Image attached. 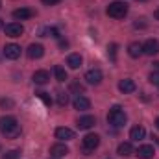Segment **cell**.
Listing matches in <instances>:
<instances>
[{"instance_id":"28","label":"cell","mask_w":159,"mask_h":159,"mask_svg":"<svg viewBox=\"0 0 159 159\" xmlns=\"http://www.w3.org/2000/svg\"><path fill=\"white\" fill-rule=\"evenodd\" d=\"M150 83H152V85H157V87H159V72H157V70L150 74Z\"/></svg>"},{"instance_id":"3","label":"cell","mask_w":159,"mask_h":159,"mask_svg":"<svg viewBox=\"0 0 159 159\" xmlns=\"http://www.w3.org/2000/svg\"><path fill=\"white\" fill-rule=\"evenodd\" d=\"M128 13V6L124 2H111L107 6V15L113 19H124Z\"/></svg>"},{"instance_id":"9","label":"cell","mask_w":159,"mask_h":159,"mask_svg":"<svg viewBox=\"0 0 159 159\" xmlns=\"http://www.w3.org/2000/svg\"><path fill=\"white\" fill-rule=\"evenodd\" d=\"M70 150H69V146L67 144H63V143H57V144H54L52 148H50V156L52 157H65L67 154H69Z\"/></svg>"},{"instance_id":"14","label":"cell","mask_w":159,"mask_h":159,"mask_svg":"<svg viewBox=\"0 0 159 159\" xmlns=\"http://www.w3.org/2000/svg\"><path fill=\"white\" fill-rule=\"evenodd\" d=\"M56 139H59V141H70V139H74V131L70 128H57L56 129Z\"/></svg>"},{"instance_id":"37","label":"cell","mask_w":159,"mask_h":159,"mask_svg":"<svg viewBox=\"0 0 159 159\" xmlns=\"http://www.w3.org/2000/svg\"><path fill=\"white\" fill-rule=\"evenodd\" d=\"M139 2H144V0H139Z\"/></svg>"},{"instance_id":"20","label":"cell","mask_w":159,"mask_h":159,"mask_svg":"<svg viewBox=\"0 0 159 159\" xmlns=\"http://www.w3.org/2000/svg\"><path fill=\"white\" fill-rule=\"evenodd\" d=\"M117 152H119V156H122V157H128V156L133 154V146H131V143H120Z\"/></svg>"},{"instance_id":"32","label":"cell","mask_w":159,"mask_h":159,"mask_svg":"<svg viewBox=\"0 0 159 159\" xmlns=\"http://www.w3.org/2000/svg\"><path fill=\"white\" fill-rule=\"evenodd\" d=\"M154 17H156V19L159 20V9H156V13H154Z\"/></svg>"},{"instance_id":"5","label":"cell","mask_w":159,"mask_h":159,"mask_svg":"<svg viewBox=\"0 0 159 159\" xmlns=\"http://www.w3.org/2000/svg\"><path fill=\"white\" fill-rule=\"evenodd\" d=\"M4 32H6L7 37H20L24 34V26L20 22H9V24L4 26Z\"/></svg>"},{"instance_id":"6","label":"cell","mask_w":159,"mask_h":159,"mask_svg":"<svg viewBox=\"0 0 159 159\" xmlns=\"http://www.w3.org/2000/svg\"><path fill=\"white\" fill-rule=\"evenodd\" d=\"M26 54H28V57H30V59H41V57L44 56V46L39 44V43H34V44H30V46H28Z\"/></svg>"},{"instance_id":"13","label":"cell","mask_w":159,"mask_h":159,"mask_svg":"<svg viewBox=\"0 0 159 159\" xmlns=\"http://www.w3.org/2000/svg\"><path fill=\"white\" fill-rule=\"evenodd\" d=\"M94 124H96V119H94L93 115H85V117H80L78 119V128L80 129H91Z\"/></svg>"},{"instance_id":"35","label":"cell","mask_w":159,"mask_h":159,"mask_svg":"<svg viewBox=\"0 0 159 159\" xmlns=\"http://www.w3.org/2000/svg\"><path fill=\"white\" fill-rule=\"evenodd\" d=\"M154 65H156V69H159V61H157V63H154Z\"/></svg>"},{"instance_id":"23","label":"cell","mask_w":159,"mask_h":159,"mask_svg":"<svg viewBox=\"0 0 159 159\" xmlns=\"http://www.w3.org/2000/svg\"><path fill=\"white\" fill-rule=\"evenodd\" d=\"M41 35L43 37H59V32H57V28H44L41 32Z\"/></svg>"},{"instance_id":"21","label":"cell","mask_w":159,"mask_h":159,"mask_svg":"<svg viewBox=\"0 0 159 159\" xmlns=\"http://www.w3.org/2000/svg\"><path fill=\"white\" fill-rule=\"evenodd\" d=\"M128 54H129L131 57H139V56L143 54V44H141V43H131V44L128 46Z\"/></svg>"},{"instance_id":"11","label":"cell","mask_w":159,"mask_h":159,"mask_svg":"<svg viewBox=\"0 0 159 159\" xmlns=\"http://www.w3.org/2000/svg\"><path fill=\"white\" fill-rule=\"evenodd\" d=\"M72 106H74V109H78V111H87V109H91V102H89V98H85V96H74V100H72Z\"/></svg>"},{"instance_id":"4","label":"cell","mask_w":159,"mask_h":159,"mask_svg":"<svg viewBox=\"0 0 159 159\" xmlns=\"http://www.w3.org/2000/svg\"><path fill=\"white\" fill-rule=\"evenodd\" d=\"M81 143H83V152L89 156V152H93V150L100 144V137H98L96 133H87Z\"/></svg>"},{"instance_id":"26","label":"cell","mask_w":159,"mask_h":159,"mask_svg":"<svg viewBox=\"0 0 159 159\" xmlns=\"http://www.w3.org/2000/svg\"><path fill=\"white\" fill-rule=\"evenodd\" d=\"M67 104H69V96H67L65 93H57V106L65 107Z\"/></svg>"},{"instance_id":"36","label":"cell","mask_w":159,"mask_h":159,"mask_svg":"<svg viewBox=\"0 0 159 159\" xmlns=\"http://www.w3.org/2000/svg\"><path fill=\"white\" fill-rule=\"evenodd\" d=\"M50 159H57V157H50Z\"/></svg>"},{"instance_id":"30","label":"cell","mask_w":159,"mask_h":159,"mask_svg":"<svg viewBox=\"0 0 159 159\" xmlns=\"http://www.w3.org/2000/svg\"><path fill=\"white\" fill-rule=\"evenodd\" d=\"M115 50H117V44H111V50H109V54H111V59L115 61Z\"/></svg>"},{"instance_id":"22","label":"cell","mask_w":159,"mask_h":159,"mask_svg":"<svg viewBox=\"0 0 159 159\" xmlns=\"http://www.w3.org/2000/svg\"><path fill=\"white\" fill-rule=\"evenodd\" d=\"M54 76H56L57 81H65V80H67V70H65L63 67L56 65V67H54Z\"/></svg>"},{"instance_id":"34","label":"cell","mask_w":159,"mask_h":159,"mask_svg":"<svg viewBox=\"0 0 159 159\" xmlns=\"http://www.w3.org/2000/svg\"><path fill=\"white\" fill-rule=\"evenodd\" d=\"M0 28H4V22H2V19H0Z\"/></svg>"},{"instance_id":"24","label":"cell","mask_w":159,"mask_h":159,"mask_svg":"<svg viewBox=\"0 0 159 159\" xmlns=\"http://www.w3.org/2000/svg\"><path fill=\"white\" fill-rule=\"evenodd\" d=\"M35 96H37V98H41L46 106H52V98L48 96V93H44V91H37V93H35Z\"/></svg>"},{"instance_id":"10","label":"cell","mask_w":159,"mask_h":159,"mask_svg":"<svg viewBox=\"0 0 159 159\" xmlns=\"http://www.w3.org/2000/svg\"><path fill=\"white\" fill-rule=\"evenodd\" d=\"M102 70L100 69H91V70H87V74H85V80H87V83H91V85H98L100 81H102Z\"/></svg>"},{"instance_id":"18","label":"cell","mask_w":159,"mask_h":159,"mask_svg":"<svg viewBox=\"0 0 159 159\" xmlns=\"http://www.w3.org/2000/svg\"><path fill=\"white\" fill-rule=\"evenodd\" d=\"M144 135H146V129L143 126H135L129 131V139L131 141H141V139H144Z\"/></svg>"},{"instance_id":"17","label":"cell","mask_w":159,"mask_h":159,"mask_svg":"<svg viewBox=\"0 0 159 159\" xmlns=\"http://www.w3.org/2000/svg\"><path fill=\"white\" fill-rule=\"evenodd\" d=\"M119 91L124 93V94L133 93V91H135V81H133V80H122L119 83Z\"/></svg>"},{"instance_id":"2","label":"cell","mask_w":159,"mask_h":159,"mask_svg":"<svg viewBox=\"0 0 159 159\" xmlns=\"http://www.w3.org/2000/svg\"><path fill=\"white\" fill-rule=\"evenodd\" d=\"M126 113L122 111V107L120 106H113L111 109H109V113H107V122L111 124V126H115V128H120V126H124L126 124Z\"/></svg>"},{"instance_id":"12","label":"cell","mask_w":159,"mask_h":159,"mask_svg":"<svg viewBox=\"0 0 159 159\" xmlns=\"http://www.w3.org/2000/svg\"><path fill=\"white\" fill-rule=\"evenodd\" d=\"M135 154L141 159H152L154 154H156V148H154L152 144H143V146H139V150H137Z\"/></svg>"},{"instance_id":"31","label":"cell","mask_w":159,"mask_h":159,"mask_svg":"<svg viewBox=\"0 0 159 159\" xmlns=\"http://www.w3.org/2000/svg\"><path fill=\"white\" fill-rule=\"evenodd\" d=\"M59 0H43V4H46V6H54V4H57Z\"/></svg>"},{"instance_id":"8","label":"cell","mask_w":159,"mask_h":159,"mask_svg":"<svg viewBox=\"0 0 159 159\" xmlns=\"http://www.w3.org/2000/svg\"><path fill=\"white\" fill-rule=\"evenodd\" d=\"M4 56H6L7 59H17V57L20 56V46L15 44V43L6 44V46H4Z\"/></svg>"},{"instance_id":"16","label":"cell","mask_w":159,"mask_h":159,"mask_svg":"<svg viewBox=\"0 0 159 159\" xmlns=\"http://www.w3.org/2000/svg\"><path fill=\"white\" fill-rule=\"evenodd\" d=\"M34 13H32V9H28V7H20V9H15L13 11V19L15 20H26V19H30Z\"/></svg>"},{"instance_id":"1","label":"cell","mask_w":159,"mask_h":159,"mask_svg":"<svg viewBox=\"0 0 159 159\" xmlns=\"http://www.w3.org/2000/svg\"><path fill=\"white\" fill-rule=\"evenodd\" d=\"M0 133L6 137V139H17L20 135V124L19 120L11 115H6L0 119Z\"/></svg>"},{"instance_id":"29","label":"cell","mask_w":159,"mask_h":159,"mask_svg":"<svg viewBox=\"0 0 159 159\" xmlns=\"http://www.w3.org/2000/svg\"><path fill=\"white\" fill-rule=\"evenodd\" d=\"M0 107H13V100H9V98H7V100L2 98V100H0Z\"/></svg>"},{"instance_id":"33","label":"cell","mask_w":159,"mask_h":159,"mask_svg":"<svg viewBox=\"0 0 159 159\" xmlns=\"http://www.w3.org/2000/svg\"><path fill=\"white\" fill-rule=\"evenodd\" d=\"M156 128L159 129V117H157V120H156Z\"/></svg>"},{"instance_id":"7","label":"cell","mask_w":159,"mask_h":159,"mask_svg":"<svg viewBox=\"0 0 159 159\" xmlns=\"http://www.w3.org/2000/svg\"><path fill=\"white\" fill-rule=\"evenodd\" d=\"M143 54H146V56H156V54H159V41L148 39L143 44Z\"/></svg>"},{"instance_id":"27","label":"cell","mask_w":159,"mask_h":159,"mask_svg":"<svg viewBox=\"0 0 159 159\" xmlns=\"http://www.w3.org/2000/svg\"><path fill=\"white\" fill-rule=\"evenodd\" d=\"M70 91H76V93H83V85L78 81H72L70 83Z\"/></svg>"},{"instance_id":"25","label":"cell","mask_w":159,"mask_h":159,"mask_svg":"<svg viewBox=\"0 0 159 159\" xmlns=\"http://www.w3.org/2000/svg\"><path fill=\"white\" fill-rule=\"evenodd\" d=\"M19 157H20L19 150H7L6 154H2V159H19Z\"/></svg>"},{"instance_id":"15","label":"cell","mask_w":159,"mask_h":159,"mask_svg":"<svg viewBox=\"0 0 159 159\" xmlns=\"http://www.w3.org/2000/svg\"><path fill=\"white\" fill-rule=\"evenodd\" d=\"M32 78H34V81H35L37 85H44V83H48L50 74H48V70H35Z\"/></svg>"},{"instance_id":"19","label":"cell","mask_w":159,"mask_h":159,"mask_svg":"<svg viewBox=\"0 0 159 159\" xmlns=\"http://www.w3.org/2000/svg\"><path fill=\"white\" fill-rule=\"evenodd\" d=\"M81 56L80 54H70L69 57H67V65L70 67V69H80L81 67Z\"/></svg>"}]
</instances>
